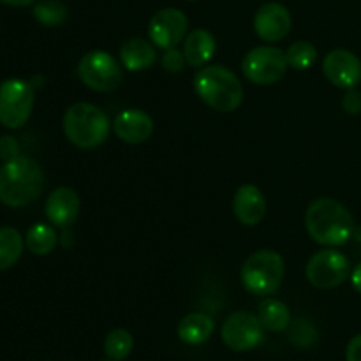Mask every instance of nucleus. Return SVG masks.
Returning a JSON list of instances; mask_svg holds the SVG:
<instances>
[{"label":"nucleus","mask_w":361,"mask_h":361,"mask_svg":"<svg viewBox=\"0 0 361 361\" xmlns=\"http://www.w3.org/2000/svg\"><path fill=\"white\" fill-rule=\"evenodd\" d=\"M44 189V173L30 157L13 159L0 168V203L11 208H23L34 203Z\"/></svg>","instance_id":"obj_1"},{"label":"nucleus","mask_w":361,"mask_h":361,"mask_svg":"<svg viewBox=\"0 0 361 361\" xmlns=\"http://www.w3.org/2000/svg\"><path fill=\"white\" fill-rule=\"evenodd\" d=\"M305 228L314 242L324 247H338L353 236L355 222L344 204L331 197H321L307 208Z\"/></svg>","instance_id":"obj_2"},{"label":"nucleus","mask_w":361,"mask_h":361,"mask_svg":"<svg viewBox=\"0 0 361 361\" xmlns=\"http://www.w3.org/2000/svg\"><path fill=\"white\" fill-rule=\"evenodd\" d=\"M194 90L212 109L231 113L243 101V87L236 74L228 67H201L194 76Z\"/></svg>","instance_id":"obj_3"},{"label":"nucleus","mask_w":361,"mask_h":361,"mask_svg":"<svg viewBox=\"0 0 361 361\" xmlns=\"http://www.w3.org/2000/svg\"><path fill=\"white\" fill-rule=\"evenodd\" d=\"M63 133L66 137L78 148L92 150L108 140L111 122L109 116L97 106L88 102H76L69 106L63 115Z\"/></svg>","instance_id":"obj_4"},{"label":"nucleus","mask_w":361,"mask_h":361,"mask_svg":"<svg viewBox=\"0 0 361 361\" xmlns=\"http://www.w3.org/2000/svg\"><path fill=\"white\" fill-rule=\"evenodd\" d=\"M240 279L250 295H274L279 291L284 279V259L275 250H257L247 257L240 271Z\"/></svg>","instance_id":"obj_5"},{"label":"nucleus","mask_w":361,"mask_h":361,"mask_svg":"<svg viewBox=\"0 0 361 361\" xmlns=\"http://www.w3.org/2000/svg\"><path fill=\"white\" fill-rule=\"evenodd\" d=\"M34 109V87L20 78L0 83V123L7 129H20Z\"/></svg>","instance_id":"obj_6"},{"label":"nucleus","mask_w":361,"mask_h":361,"mask_svg":"<svg viewBox=\"0 0 361 361\" xmlns=\"http://www.w3.org/2000/svg\"><path fill=\"white\" fill-rule=\"evenodd\" d=\"M78 76L95 92H115L122 85L123 71L120 63L108 51H88L78 63Z\"/></svg>","instance_id":"obj_7"},{"label":"nucleus","mask_w":361,"mask_h":361,"mask_svg":"<svg viewBox=\"0 0 361 361\" xmlns=\"http://www.w3.org/2000/svg\"><path fill=\"white\" fill-rule=\"evenodd\" d=\"M288 56L274 46H257L242 60V73L256 85H274L281 81L288 71Z\"/></svg>","instance_id":"obj_8"},{"label":"nucleus","mask_w":361,"mask_h":361,"mask_svg":"<svg viewBox=\"0 0 361 361\" xmlns=\"http://www.w3.org/2000/svg\"><path fill=\"white\" fill-rule=\"evenodd\" d=\"M351 274L349 259L335 249H324L314 254L305 268V275L317 289H334L345 282Z\"/></svg>","instance_id":"obj_9"},{"label":"nucleus","mask_w":361,"mask_h":361,"mask_svg":"<svg viewBox=\"0 0 361 361\" xmlns=\"http://www.w3.org/2000/svg\"><path fill=\"white\" fill-rule=\"evenodd\" d=\"M221 335L222 341H224V344L229 349L245 353L263 344L264 328L261 324L259 317L250 312H245V310H240V312L231 314L224 321Z\"/></svg>","instance_id":"obj_10"},{"label":"nucleus","mask_w":361,"mask_h":361,"mask_svg":"<svg viewBox=\"0 0 361 361\" xmlns=\"http://www.w3.org/2000/svg\"><path fill=\"white\" fill-rule=\"evenodd\" d=\"M187 30H189V20L182 11L175 7L157 11L148 23V35L152 42L162 49L175 48L176 44H180L182 39H185Z\"/></svg>","instance_id":"obj_11"},{"label":"nucleus","mask_w":361,"mask_h":361,"mask_svg":"<svg viewBox=\"0 0 361 361\" xmlns=\"http://www.w3.org/2000/svg\"><path fill=\"white\" fill-rule=\"evenodd\" d=\"M323 73L338 88H356L361 83V60L349 49H334L323 60Z\"/></svg>","instance_id":"obj_12"},{"label":"nucleus","mask_w":361,"mask_h":361,"mask_svg":"<svg viewBox=\"0 0 361 361\" xmlns=\"http://www.w3.org/2000/svg\"><path fill=\"white\" fill-rule=\"evenodd\" d=\"M291 14L279 2H268L257 9L254 16V30L264 42H279L291 30Z\"/></svg>","instance_id":"obj_13"},{"label":"nucleus","mask_w":361,"mask_h":361,"mask_svg":"<svg viewBox=\"0 0 361 361\" xmlns=\"http://www.w3.org/2000/svg\"><path fill=\"white\" fill-rule=\"evenodd\" d=\"M113 133L123 143H145L154 133V120L141 109H126L113 120Z\"/></svg>","instance_id":"obj_14"},{"label":"nucleus","mask_w":361,"mask_h":361,"mask_svg":"<svg viewBox=\"0 0 361 361\" xmlns=\"http://www.w3.org/2000/svg\"><path fill=\"white\" fill-rule=\"evenodd\" d=\"M46 217L56 228H69L80 215V196L69 187H59L46 200Z\"/></svg>","instance_id":"obj_15"},{"label":"nucleus","mask_w":361,"mask_h":361,"mask_svg":"<svg viewBox=\"0 0 361 361\" xmlns=\"http://www.w3.org/2000/svg\"><path fill=\"white\" fill-rule=\"evenodd\" d=\"M235 217L245 226H256L267 215V200L256 185H242L233 200Z\"/></svg>","instance_id":"obj_16"},{"label":"nucleus","mask_w":361,"mask_h":361,"mask_svg":"<svg viewBox=\"0 0 361 361\" xmlns=\"http://www.w3.org/2000/svg\"><path fill=\"white\" fill-rule=\"evenodd\" d=\"M215 49H217V42H215L214 34L204 28H196L183 41V55L190 67L207 66L214 56Z\"/></svg>","instance_id":"obj_17"},{"label":"nucleus","mask_w":361,"mask_h":361,"mask_svg":"<svg viewBox=\"0 0 361 361\" xmlns=\"http://www.w3.org/2000/svg\"><path fill=\"white\" fill-rule=\"evenodd\" d=\"M155 59V48L152 42H148L147 39L133 37L129 41H126L120 48V60H122L123 67L127 71H145L148 67L154 66Z\"/></svg>","instance_id":"obj_18"},{"label":"nucleus","mask_w":361,"mask_h":361,"mask_svg":"<svg viewBox=\"0 0 361 361\" xmlns=\"http://www.w3.org/2000/svg\"><path fill=\"white\" fill-rule=\"evenodd\" d=\"M215 330V323L210 316L201 312L189 314L178 323L180 341L189 345H201L212 337Z\"/></svg>","instance_id":"obj_19"},{"label":"nucleus","mask_w":361,"mask_h":361,"mask_svg":"<svg viewBox=\"0 0 361 361\" xmlns=\"http://www.w3.org/2000/svg\"><path fill=\"white\" fill-rule=\"evenodd\" d=\"M257 317H259L264 330L268 331H284L291 324V312H289L288 305L282 303L281 300L268 298L261 302Z\"/></svg>","instance_id":"obj_20"},{"label":"nucleus","mask_w":361,"mask_h":361,"mask_svg":"<svg viewBox=\"0 0 361 361\" xmlns=\"http://www.w3.org/2000/svg\"><path fill=\"white\" fill-rule=\"evenodd\" d=\"M23 254V236L14 228H0V271L9 270Z\"/></svg>","instance_id":"obj_21"},{"label":"nucleus","mask_w":361,"mask_h":361,"mask_svg":"<svg viewBox=\"0 0 361 361\" xmlns=\"http://www.w3.org/2000/svg\"><path fill=\"white\" fill-rule=\"evenodd\" d=\"M27 249L35 256H46L51 252L56 245V233L51 226L48 224H35L28 229L27 233Z\"/></svg>","instance_id":"obj_22"},{"label":"nucleus","mask_w":361,"mask_h":361,"mask_svg":"<svg viewBox=\"0 0 361 361\" xmlns=\"http://www.w3.org/2000/svg\"><path fill=\"white\" fill-rule=\"evenodd\" d=\"M133 348H134L133 335H130L127 330H122V328L109 331L108 337H106L104 353L106 356H109V358L115 361L126 360L127 356L130 355V351H133Z\"/></svg>","instance_id":"obj_23"},{"label":"nucleus","mask_w":361,"mask_h":361,"mask_svg":"<svg viewBox=\"0 0 361 361\" xmlns=\"http://www.w3.org/2000/svg\"><path fill=\"white\" fill-rule=\"evenodd\" d=\"M34 18L44 27H59L67 20V7L60 0H42L35 4Z\"/></svg>","instance_id":"obj_24"},{"label":"nucleus","mask_w":361,"mask_h":361,"mask_svg":"<svg viewBox=\"0 0 361 361\" xmlns=\"http://www.w3.org/2000/svg\"><path fill=\"white\" fill-rule=\"evenodd\" d=\"M286 56H288L289 67H293L296 71H305L310 69L316 63L317 49L310 42L298 41L289 46V49L286 51Z\"/></svg>","instance_id":"obj_25"},{"label":"nucleus","mask_w":361,"mask_h":361,"mask_svg":"<svg viewBox=\"0 0 361 361\" xmlns=\"http://www.w3.org/2000/svg\"><path fill=\"white\" fill-rule=\"evenodd\" d=\"M288 337H289V341H291L295 345H298V348H310V345L316 344L317 331H316V328L309 323V321L298 319L293 323Z\"/></svg>","instance_id":"obj_26"},{"label":"nucleus","mask_w":361,"mask_h":361,"mask_svg":"<svg viewBox=\"0 0 361 361\" xmlns=\"http://www.w3.org/2000/svg\"><path fill=\"white\" fill-rule=\"evenodd\" d=\"M185 66V55L183 51H178L176 48L166 49L164 55H162V67H164L168 73H180Z\"/></svg>","instance_id":"obj_27"},{"label":"nucleus","mask_w":361,"mask_h":361,"mask_svg":"<svg viewBox=\"0 0 361 361\" xmlns=\"http://www.w3.org/2000/svg\"><path fill=\"white\" fill-rule=\"evenodd\" d=\"M20 157V143L13 136L0 137V159L4 162Z\"/></svg>","instance_id":"obj_28"},{"label":"nucleus","mask_w":361,"mask_h":361,"mask_svg":"<svg viewBox=\"0 0 361 361\" xmlns=\"http://www.w3.org/2000/svg\"><path fill=\"white\" fill-rule=\"evenodd\" d=\"M342 108L349 115H358L361 113V94L356 88H349L342 97Z\"/></svg>","instance_id":"obj_29"},{"label":"nucleus","mask_w":361,"mask_h":361,"mask_svg":"<svg viewBox=\"0 0 361 361\" xmlns=\"http://www.w3.org/2000/svg\"><path fill=\"white\" fill-rule=\"evenodd\" d=\"M345 360L348 361H361V334L351 338L345 349Z\"/></svg>","instance_id":"obj_30"},{"label":"nucleus","mask_w":361,"mask_h":361,"mask_svg":"<svg viewBox=\"0 0 361 361\" xmlns=\"http://www.w3.org/2000/svg\"><path fill=\"white\" fill-rule=\"evenodd\" d=\"M351 282H353V288H355L356 291H358L361 295V263L355 268V270H353Z\"/></svg>","instance_id":"obj_31"},{"label":"nucleus","mask_w":361,"mask_h":361,"mask_svg":"<svg viewBox=\"0 0 361 361\" xmlns=\"http://www.w3.org/2000/svg\"><path fill=\"white\" fill-rule=\"evenodd\" d=\"M0 2L11 7H27L30 6V4H34L35 0H0Z\"/></svg>","instance_id":"obj_32"},{"label":"nucleus","mask_w":361,"mask_h":361,"mask_svg":"<svg viewBox=\"0 0 361 361\" xmlns=\"http://www.w3.org/2000/svg\"><path fill=\"white\" fill-rule=\"evenodd\" d=\"M185 2H197V0H185Z\"/></svg>","instance_id":"obj_33"},{"label":"nucleus","mask_w":361,"mask_h":361,"mask_svg":"<svg viewBox=\"0 0 361 361\" xmlns=\"http://www.w3.org/2000/svg\"><path fill=\"white\" fill-rule=\"evenodd\" d=\"M106 361H115V360H106Z\"/></svg>","instance_id":"obj_34"}]
</instances>
